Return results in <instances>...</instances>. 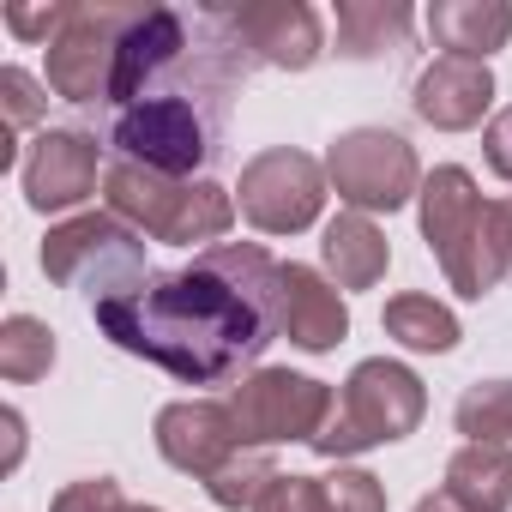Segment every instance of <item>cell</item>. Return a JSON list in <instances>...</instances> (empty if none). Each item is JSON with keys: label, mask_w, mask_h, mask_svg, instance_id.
<instances>
[{"label": "cell", "mask_w": 512, "mask_h": 512, "mask_svg": "<svg viewBox=\"0 0 512 512\" xmlns=\"http://www.w3.org/2000/svg\"><path fill=\"white\" fill-rule=\"evenodd\" d=\"M284 266L253 241H217L181 272L97 302V326L115 350L157 362L181 386H229L278 338Z\"/></svg>", "instance_id": "cell-1"}, {"label": "cell", "mask_w": 512, "mask_h": 512, "mask_svg": "<svg viewBox=\"0 0 512 512\" xmlns=\"http://www.w3.org/2000/svg\"><path fill=\"white\" fill-rule=\"evenodd\" d=\"M253 73V49L235 37L223 7H199L193 13V43L181 49V61L151 79V91L127 109H115L109 145L121 151V163L193 181V169H205L217 157V139L229 127V97L247 85Z\"/></svg>", "instance_id": "cell-2"}, {"label": "cell", "mask_w": 512, "mask_h": 512, "mask_svg": "<svg viewBox=\"0 0 512 512\" xmlns=\"http://www.w3.org/2000/svg\"><path fill=\"white\" fill-rule=\"evenodd\" d=\"M422 235H428V253L440 260L446 284L464 296V302H482L500 278H506V260H500V235H494V205L476 193L470 169L446 163L422 181Z\"/></svg>", "instance_id": "cell-3"}, {"label": "cell", "mask_w": 512, "mask_h": 512, "mask_svg": "<svg viewBox=\"0 0 512 512\" xmlns=\"http://www.w3.org/2000/svg\"><path fill=\"white\" fill-rule=\"evenodd\" d=\"M103 193H109V211L127 229H139L151 241H169V247L223 241L229 223H235V193L229 187L175 181V175H157V169H139V163H109Z\"/></svg>", "instance_id": "cell-4"}, {"label": "cell", "mask_w": 512, "mask_h": 512, "mask_svg": "<svg viewBox=\"0 0 512 512\" xmlns=\"http://www.w3.org/2000/svg\"><path fill=\"white\" fill-rule=\"evenodd\" d=\"M422 410H428V386L404 362H386V356L356 362V374L344 380L338 410L320 428L314 452L320 458H356L368 446H392V440L422 428Z\"/></svg>", "instance_id": "cell-5"}, {"label": "cell", "mask_w": 512, "mask_h": 512, "mask_svg": "<svg viewBox=\"0 0 512 512\" xmlns=\"http://www.w3.org/2000/svg\"><path fill=\"white\" fill-rule=\"evenodd\" d=\"M43 272L49 284H67V290H91V308L145 284V235L127 229L115 211H85V217H67L49 229L43 241Z\"/></svg>", "instance_id": "cell-6"}, {"label": "cell", "mask_w": 512, "mask_h": 512, "mask_svg": "<svg viewBox=\"0 0 512 512\" xmlns=\"http://www.w3.org/2000/svg\"><path fill=\"white\" fill-rule=\"evenodd\" d=\"M326 181L338 187V199L350 211L374 217V211H398L422 193V163H416V145L404 133L350 127L326 151Z\"/></svg>", "instance_id": "cell-7"}, {"label": "cell", "mask_w": 512, "mask_h": 512, "mask_svg": "<svg viewBox=\"0 0 512 512\" xmlns=\"http://www.w3.org/2000/svg\"><path fill=\"white\" fill-rule=\"evenodd\" d=\"M338 392L326 380L290 374V368H260L229 392V416L241 428V446H284V440H320L332 422Z\"/></svg>", "instance_id": "cell-8"}, {"label": "cell", "mask_w": 512, "mask_h": 512, "mask_svg": "<svg viewBox=\"0 0 512 512\" xmlns=\"http://www.w3.org/2000/svg\"><path fill=\"white\" fill-rule=\"evenodd\" d=\"M320 205H326V163H314L296 145L260 151L235 187V211L260 235H302L320 217Z\"/></svg>", "instance_id": "cell-9"}, {"label": "cell", "mask_w": 512, "mask_h": 512, "mask_svg": "<svg viewBox=\"0 0 512 512\" xmlns=\"http://www.w3.org/2000/svg\"><path fill=\"white\" fill-rule=\"evenodd\" d=\"M139 7H115V0H79L67 31L49 43V91L67 103H109L115 91V55Z\"/></svg>", "instance_id": "cell-10"}, {"label": "cell", "mask_w": 512, "mask_h": 512, "mask_svg": "<svg viewBox=\"0 0 512 512\" xmlns=\"http://www.w3.org/2000/svg\"><path fill=\"white\" fill-rule=\"evenodd\" d=\"M97 169H103V151L91 133L79 127H43L19 163V181H25V199L31 211H73L97 193Z\"/></svg>", "instance_id": "cell-11"}, {"label": "cell", "mask_w": 512, "mask_h": 512, "mask_svg": "<svg viewBox=\"0 0 512 512\" xmlns=\"http://www.w3.org/2000/svg\"><path fill=\"white\" fill-rule=\"evenodd\" d=\"M223 13L235 37L253 49V61H266V67L308 73L326 55V31L308 0H241V7H223Z\"/></svg>", "instance_id": "cell-12"}, {"label": "cell", "mask_w": 512, "mask_h": 512, "mask_svg": "<svg viewBox=\"0 0 512 512\" xmlns=\"http://www.w3.org/2000/svg\"><path fill=\"white\" fill-rule=\"evenodd\" d=\"M157 452H163L181 476L211 482V476L241 452V428H235L229 404H205V398L163 404V410H157Z\"/></svg>", "instance_id": "cell-13"}, {"label": "cell", "mask_w": 512, "mask_h": 512, "mask_svg": "<svg viewBox=\"0 0 512 512\" xmlns=\"http://www.w3.org/2000/svg\"><path fill=\"white\" fill-rule=\"evenodd\" d=\"M187 43H193V19H187V13L139 7L133 25H127V37H121V55H115V91H109V103H115V109L139 103V97L151 91V79H163V73L181 61Z\"/></svg>", "instance_id": "cell-14"}, {"label": "cell", "mask_w": 512, "mask_h": 512, "mask_svg": "<svg viewBox=\"0 0 512 512\" xmlns=\"http://www.w3.org/2000/svg\"><path fill=\"white\" fill-rule=\"evenodd\" d=\"M278 332L308 350V356H326L350 338V308L338 296L332 278H320L314 266H284V284H278Z\"/></svg>", "instance_id": "cell-15"}, {"label": "cell", "mask_w": 512, "mask_h": 512, "mask_svg": "<svg viewBox=\"0 0 512 512\" xmlns=\"http://www.w3.org/2000/svg\"><path fill=\"white\" fill-rule=\"evenodd\" d=\"M410 103H416V115H422L428 127H440V133H464V127H476V121L488 115V103H494V73H488V61L440 55L434 67H422Z\"/></svg>", "instance_id": "cell-16"}, {"label": "cell", "mask_w": 512, "mask_h": 512, "mask_svg": "<svg viewBox=\"0 0 512 512\" xmlns=\"http://www.w3.org/2000/svg\"><path fill=\"white\" fill-rule=\"evenodd\" d=\"M428 37L458 61H488L494 49L512 43V7L506 0H434Z\"/></svg>", "instance_id": "cell-17"}, {"label": "cell", "mask_w": 512, "mask_h": 512, "mask_svg": "<svg viewBox=\"0 0 512 512\" xmlns=\"http://www.w3.org/2000/svg\"><path fill=\"white\" fill-rule=\"evenodd\" d=\"M446 500L458 512H506L512 506V446L464 440L446 458Z\"/></svg>", "instance_id": "cell-18"}, {"label": "cell", "mask_w": 512, "mask_h": 512, "mask_svg": "<svg viewBox=\"0 0 512 512\" xmlns=\"http://www.w3.org/2000/svg\"><path fill=\"white\" fill-rule=\"evenodd\" d=\"M320 253H326V272L338 278V290H374L386 278V266H392L386 235L362 211H338L326 223V235H320Z\"/></svg>", "instance_id": "cell-19"}, {"label": "cell", "mask_w": 512, "mask_h": 512, "mask_svg": "<svg viewBox=\"0 0 512 512\" xmlns=\"http://www.w3.org/2000/svg\"><path fill=\"white\" fill-rule=\"evenodd\" d=\"M410 25L416 13L404 0H338V55L374 61V55L410 49Z\"/></svg>", "instance_id": "cell-20"}, {"label": "cell", "mask_w": 512, "mask_h": 512, "mask_svg": "<svg viewBox=\"0 0 512 512\" xmlns=\"http://www.w3.org/2000/svg\"><path fill=\"white\" fill-rule=\"evenodd\" d=\"M380 326L404 344V350H422V356H446V350H458V314L446 308V302H434V296H392L386 302V314H380Z\"/></svg>", "instance_id": "cell-21"}, {"label": "cell", "mask_w": 512, "mask_h": 512, "mask_svg": "<svg viewBox=\"0 0 512 512\" xmlns=\"http://www.w3.org/2000/svg\"><path fill=\"white\" fill-rule=\"evenodd\" d=\"M278 476H284V470L272 464V452H266V446H241V452H235V458L205 482V494H211L223 512H241V506L253 512V506L266 500V488H272Z\"/></svg>", "instance_id": "cell-22"}, {"label": "cell", "mask_w": 512, "mask_h": 512, "mask_svg": "<svg viewBox=\"0 0 512 512\" xmlns=\"http://www.w3.org/2000/svg\"><path fill=\"white\" fill-rule=\"evenodd\" d=\"M55 368V332L37 320V314H13L0 326V374L13 386H31Z\"/></svg>", "instance_id": "cell-23"}, {"label": "cell", "mask_w": 512, "mask_h": 512, "mask_svg": "<svg viewBox=\"0 0 512 512\" xmlns=\"http://www.w3.org/2000/svg\"><path fill=\"white\" fill-rule=\"evenodd\" d=\"M458 434L488 440V446H512V380H476L458 410H452Z\"/></svg>", "instance_id": "cell-24"}, {"label": "cell", "mask_w": 512, "mask_h": 512, "mask_svg": "<svg viewBox=\"0 0 512 512\" xmlns=\"http://www.w3.org/2000/svg\"><path fill=\"white\" fill-rule=\"evenodd\" d=\"M320 482H326V512H386V488H380V476H368V470L338 464V470L320 476Z\"/></svg>", "instance_id": "cell-25"}, {"label": "cell", "mask_w": 512, "mask_h": 512, "mask_svg": "<svg viewBox=\"0 0 512 512\" xmlns=\"http://www.w3.org/2000/svg\"><path fill=\"white\" fill-rule=\"evenodd\" d=\"M0 109H7V133H0V139H13L19 127L49 115V97L37 91V79L25 67H0Z\"/></svg>", "instance_id": "cell-26"}, {"label": "cell", "mask_w": 512, "mask_h": 512, "mask_svg": "<svg viewBox=\"0 0 512 512\" xmlns=\"http://www.w3.org/2000/svg\"><path fill=\"white\" fill-rule=\"evenodd\" d=\"M67 19H73V0H55V7H7V31L25 43H43V49L67 31Z\"/></svg>", "instance_id": "cell-27"}, {"label": "cell", "mask_w": 512, "mask_h": 512, "mask_svg": "<svg viewBox=\"0 0 512 512\" xmlns=\"http://www.w3.org/2000/svg\"><path fill=\"white\" fill-rule=\"evenodd\" d=\"M253 512H326V482L320 476H278Z\"/></svg>", "instance_id": "cell-28"}, {"label": "cell", "mask_w": 512, "mask_h": 512, "mask_svg": "<svg viewBox=\"0 0 512 512\" xmlns=\"http://www.w3.org/2000/svg\"><path fill=\"white\" fill-rule=\"evenodd\" d=\"M49 512H127V500L109 476H85V482H67Z\"/></svg>", "instance_id": "cell-29"}, {"label": "cell", "mask_w": 512, "mask_h": 512, "mask_svg": "<svg viewBox=\"0 0 512 512\" xmlns=\"http://www.w3.org/2000/svg\"><path fill=\"white\" fill-rule=\"evenodd\" d=\"M482 157H488V169H494L500 181H512V109H500V115L488 121V133H482Z\"/></svg>", "instance_id": "cell-30"}, {"label": "cell", "mask_w": 512, "mask_h": 512, "mask_svg": "<svg viewBox=\"0 0 512 512\" xmlns=\"http://www.w3.org/2000/svg\"><path fill=\"white\" fill-rule=\"evenodd\" d=\"M494 235H500V260L512 272V199H494Z\"/></svg>", "instance_id": "cell-31"}, {"label": "cell", "mask_w": 512, "mask_h": 512, "mask_svg": "<svg viewBox=\"0 0 512 512\" xmlns=\"http://www.w3.org/2000/svg\"><path fill=\"white\" fill-rule=\"evenodd\" d=\"M19 452H25V416H19V410H7V470L19 464Z\"/></svg>", "instance_id": "cell-32"}, {"label": "cell", "mask_w": 512, "mask_h": 512, "mask_svg": "<svg viewBox=\"0 0 512 512\" xmlns=\"http://www.w3.org/2000/svg\"><path fill=\"white\" fill-rule=\"evenodd\" d=\"M416 512H458V506L446 494H428V500H416Z\"/></svg>", "instance_id": "cell-33"}, {"label": "cell", "mask_w": 512, "mask_h": 512, "mask_svg": "<svg viewBox=\"0 0 512 512\" xmlns=\"http://www.w3.org/2000/svg\"><path fill=\"white\" fill-rule=\"evenodd\" d=\"M127 512H157V506H127Z\"/></svg>", "instance_id": "cell-34"}]
</instances>
